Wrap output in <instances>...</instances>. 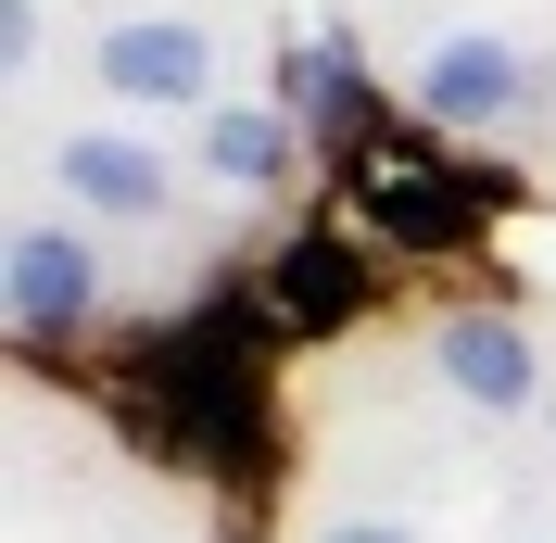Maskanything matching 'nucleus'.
<instances>
[{"label": "nucleus", "mask_w": 556, "mask_h": 543, "mask_svg": "<svg viewBox=\"0 0 556 543\" xmlns=\"http://www.w3.org/2000/svg\"><path fill=\"white\" fill-rule=\"evenodd\" d=\"M354 203L392 215V240H468V215H481V177H430V152L417 139H367L354 152Z\"/></svg>", "instance_id": "f257e3e1"}, {"label": "nucleus", "mask_w": 556, "mask_h": 543, "mask_svg": "<svg viewBox=\"0 0 556 543\" xmlns=\"http://www.w3.org/2000/svg\"><path fill=\"white\" fill-rule=\"evenodd\" d=\"M0 278H13V329H26V341L76 329V316L102 304V253H89L76 228H13V253H0Z\"/></svg>", "instance_id": "f03ea898"}, {"label": "nucleus", "mask_w": 556, "mask_h": 543, "mask_svg": "<svg viewBox=\"0 0 556 543\" xmlns=\"http://www.w3.org/2000/svg\"><path fill=\"white\" fill-rule=\"evenodd\" d=\"M417 102L443 114V127H506V114L531 102V64L519 51H506V38H443V51H430V64H417Z\"/></svg>", "instance_id": "7ed1b4c3"}, {"label": "nucleus", "mask_w": 556, "mask_h": 543, "mask_svg": "<svg viewBox=\"0 0 556 543\" xmlns=\"http://www.w3.org/2000/svg\"><path fill=\"white\" fill-rule=\"evenodd\" d=\"M89 76H102L114 102H203L215 89V38L203 26H114L89 51Z\"/></svg>", "instance_id": "20e7f679"}, {"label": "nucleus", "mask_w": 556, "mask_h": 543, "mask_svg": "<svg viewBox=\"0 0 556 543\" xmlns=\"http://www.w3.org/2000/svg\"><path fill=\"white\" fill-rule=\"evenodd\" d=\"M443 379H455L481 417H519L531 392H544V367H531V329H506V316H443Z\"/></svg>", "instance_id": "39448f33"}, {"label": "nucleus", "mask_w": 556, "mask_h": 543, "mask_svg": "<svg viewBox=\"0 0 556 543\" xmlns=\"http://www.w3.org/2000/svg\"><path fill=\"white\" fill-rule=\"evenodd\" d=\"M64 190L89 215H165V190L177 177L139 152V139H114V127H89V139H64Z\"/></svg>", "instance_id": "423d86ee"}, {"label": "nucleus", "mask_w": 556, "mask_h": 543, "mask_svg": "<svg viewBox=\"0 0 556 543\" xmlns=\"http://www.w3.org/2000/svg\"><path fill=\"white\" fill-rule=\"evenodd\" d=\"M203 165L241 177V190H266V177L291 165V127H278V114H215V127H203Z\"/></svg>", "instance_id": "0eeeda50"}, {"label": "nucleus", "mask_w": 556, "mask_h": 543, "mask_svg": "<svg viewBox=\"0 0 556 543\" xmlns=\"http://www.w3.org/2000/svg\"><path fill=\"white\" fill-rule=\"evenodd\" d=\"M278 304L342 316V304H354V253H342V240H291V253H278Z\"/></svg>", "instance_id": "6e6552de"}, {"label": "nucleus", "mask_w": 556, "mask_h": 543, "mask_svg": "<svg viewBox=\"0 0 556 543\" xmlns=\"http://www.w3.org/2000/svg\"><path fill=\"white\" fill-rule=\"evenodd\" d=\"M278 76H291V114H342V89H354V64H342V51H291Z\"/></svg>", "instance_id": "1a4fd4ad"}, {"label": "nucleus", "mask_w": 556, "mask_h": 543, "mask_svg": "<svg viewBox=\"0 0 556 543\" xmlns=\"http://www.w3.org/2000/svg\"><path fill=\"white\" fill-rule=\"evenodd\" d=\"M316 543H405V531H392V518H329Z\"/></svg>", "instance_id": "9d476101"}]
</instances>
